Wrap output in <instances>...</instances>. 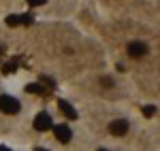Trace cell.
Listing matches in <instances>:
<instances>
[{"mask_svg":"<svg viewBox=\"0 0 160 151\" xmlns=\"http://www.w3.org/2000/svg\"><path fill=\"white\" fill-rule=\"evenodd\" d=\"M0 111L7 115H17L19 111H22V104H19V100L17 98H13V96H0Z\"/></svg>","mask_w":160,"mask_h":151,"instance_id":"obj_1","label":"cell"},{"mask_svg":"<svg viewBox=\"0 0 160 151\" xmlns=\"http://www.w3.org/2000/svg\"><path fill=\"white\" fill-rule=\"evenodd\" d=\"M149 47L145 43H141V40H132L130 45H128V55L130 58H143V55H148Z\"/></svg>","mask_w":160,"mask_h":151,"instance_id":"obj_2","label":"cell"},{"mask_svg":"<svg viewBox=\"0 0 160 151\" xmlns=\"http://www.w3.org/2000/svg\"><path fill=\"white\" fill-rule=\"evenodd\" d=\"M51 126H53V121H51L49 113H38L37 117H34V128H37L38 132H47Z\"/></svg>","mask_w":160,"mask_h":151,"instance_id":"obj_3","label":"cell"},{"mask_svg":"<svg viewBox=\"0 0 160 151\" xmlns=\"http://www.w3.org/2000/svg\"><path fill=\"white\" fill-rule=\"evenodd\" d=\"M53 134H56V140H60V143H68L71 136H73V132H71V128L66 126V124H60V126H53Z\"/></svg>","mask_w":160,"mask_h":151,"instance_id":"obj_4","label":"cell"},{"mask_svg":"<svg viewBox=\"0 0 160 151\" xmlns=\"http://www.w3.org/2000/svg\"><path fill=\"white\" fill-rule=\"evenodd\" d=\"M109 132L113 136H122L128 132V121L126 119H115V121H111L109 124Z\"/></svg>","mask_w":160,"mask_h":151,"instance_id":"obj_5","label":"cell"},{"mask_svg":"<svg viewBox=\"0 0 160 151\" xmlns=\"http://www.w3.org/2000/svg\"><path fill=\"white\" fill-rule=\"evenodd\" d=\"M58 106H60L62 113L66 115V119H77V111H75V109L66 100H58Z\"/></svg>","mask_w":160,"mask_h":151,"instance_id":"obj_6","label":"cell"},{"mask_svg":"<svg viewBox=\"0 0 160 151\" xmlns=\"http://www.w3.org/2000/svg\"><path fill=\"white\" fill-rule=\"evenodd\" d=\"M26 92H28V94H37V96H45V94H47L41 83H30V85H26Z\"/></svg>","mask_w":160,"mask_h":151,"instance_id":"obj_7","label":"cell"},{"mask_svg":"<svg viewBox=\"0 0 160 151\" xmlns=\"http://www.w3.org/2000/svg\"><path fill=\"white\" fill-rule=\"evenodd\" d=\"M17 66H19V58H13L11 62H7L2 66V73H4V75H11L13 70H17Z\"/></svg>","mask_w":160,"mask_h":151,"instance_id":"obj_8","label":"cell"},{"mask_svg":"<svg viewBox=\"0 0 160 151\" xmlns=\"http://www.w3.org/2000/svg\"><path fill=\"white\" fill-rule=\"evenodd\" d=\"M4 21H7V26H9V28H15V26H19V15H9Z\"/></svg>","mask_w":160,"mask_h":151,"instance_id":"obj_9","label":"cell"},{"mask_svg":"<svg viewBox=\"0 0 160 151\" xmlns=\"http://www.w3.org/2000/svg\"><path fill=\"white\" fill-rule=\"evenodd\" d=\"M143 115H145V117H154V115H156V106H154V104H145V106H143Z\"/></svg>","mask_w":160,"mask_h":151,"instance_id":"obj_10","label":"cell"},{"mask_svg":"<svg viewBox=\"0 0 160 151\" xmlns=\"http://www.w3.org/2000/svg\"><path fill=\"white\" fill-rule=\"evenodd\" d=\"M32 21H34V17H32V15H19V24L32 26Z\"/></svg>","mask_w":160,"mask_h":151,"instance_id":"obj_11","label":"cell"},{"mask_svg":"<svg viewBox=\"0 0 160 151\" xmlns=\"http://www.w3.org/2000/svg\"><path fill=\"white\" fill-rule=\"evenodd\" d=\"M100 85H105V87H113V79H109V77H102V79H100Z\"/></svg>","mask_w":160,"mask_h":151,"instance_id":"obj_12","label":"cell"},{"mask_svg":"<svg viewBox=\"0 0 160 151\" xmlns=\"http://www.w3.org/2000/svg\"><path fill=\"white\" fill-rule=\"evenodd\" d=\"M26 2H28L30 7H41V4H45L47 0H26Z\"/></svg>","mask_w":160,"mask_h":151,"instance_id":"obj_13","label":"cell"},{"mask_svg":"<svg viewBox=\"0 0 160 151\" xmlns=\"http://www.w3.org/2000/svg\"><path fill=\"white\" fill-rule=\"evenodd\" d=\"M41 83H45V85H49V87H53V81H51L49 77H45V75L41 77Z\"/></svg>","mask_w":160,"mask_h":151,"instance_id":"obj_14","label":"cell"}]
</instances>
